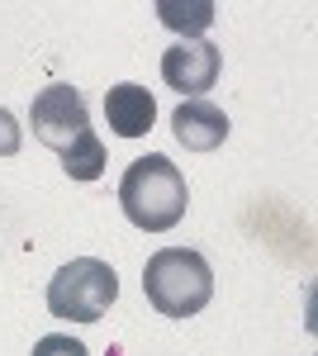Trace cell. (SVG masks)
<instances>
[{
	"label": "cell",
	"mask_w": 318,
	"mask_h": 356,
	"mask_svg": "<svg viewBox=\"0 0 318 356\" xmlns=\"http://www.w3.org/2000/svg\"><path fill=\"white\" fill-rule=\"evenodd\" d=\"M119 204L129 214L133 228L143 233H166L186 219V204H190V191H186V176L181 166L161 152H148L124 171L119 181Z\"/></svg>",
	"instance_id": "6da1fadb"
},
{
	"label": "cell",
	"mask_w": 318,
	"mask_h": 356,
	"mask_svg": "<svg viewBox=\"0 0 318 356\" xmlns=\"http://www.w3.org/2000/svg\"><path fill=\"white\" fill-rule=\"evenodd\" d=\"M119 300V275L100 257H77L48 280V314L67 323H100Z\"/></svg>",
	"instance_id": "3957f363"
},
{
	"label": "cell",
	"mask_w": 318,
	"mask_h": 356,
	"mask_svg": "<svg viewBox=\"0 0 318 356\" xmlns=\"http://www.w3.org/2000/svg\"><path fill=\"white\" fill-rule=\"evenodd\" d=\"M157 15L166 19L171 29H186V33H195V29H205L214 19V5H157Z\"/></svg>",
	"instance_id": "9c48e42d"
},
{
	"label": "cell",
	"mask_w": 318,
	"mask_h": 356,
	"mask_svg": "<svg viewBox=\"0 0 318 356\" xmlns=\"http://www.w3.org/2000/svg\"><path fill=\"white\" fill-rule=\"evenodd\" d=\"M171 129L181 138V147H190V152H214L228 138V114L218 110V105H209V100H181L176 114H171Z\"/></svg>",
	"instance_id": "52a82bcc"
},
{
	"label": "cell",
	"mask_w": 318,
	"mask_h": 356,
	"mask_svg": "<svg viewBox=\"0 0 318 356\" xmlns=\"http://www.w3.org/2000/svg\"><path fill=\"white\" fill-rule=\"evenodd\" d=\"M62 171H67L72 181H100V176H105V143L86 129V134L62 152Z\"/></svg>",
	"instance_id": "ba28073f"
},
{
	"label": "cell",
	"mask_w": 318,
	"mask_h": 356,
	"mask_svg": "<svg viewBox=\"0 0 318 356\" xmlns=\"http://www.w3.org/2000/svg\"><path fill=\"white\" fill-rule=\"evenodd\" d=\"M33 356H90L81 347L77 337H67V332H53V337H38L33 342Z\"/></svg>",
	"instance_id": "30bf717a"
},
{
	"label": "cell",
	"mask_w": 318,
	"mask_h": 356,
	"mask_svg": "<svg viewBox=\"0 0 318 356\" xmlns=\"http://www.w3.org/2000/svg\"><path fill=\"white\" fill-rule=\"evenodd\" d=\"M19 143H24V134H19L15 114L0 110V157H15V152H19Z\"/></svg>",
	"instance_id": "8fae6325"
},
{
	"label": "cell",
	"mask_w": 318,
	"mask_h": 356,
	"mask_svg": "<svg viewBox=\"0 0 318 356\" xmlns=\"http://www.w3.org/2000/svg\"><path fill=\"white\" fill-rule=\"evenodd\" d=\"M143 295L161 318H195L214 300V271L190 247H161L143 266Z\"/></svg>",
	"instance_id": "7a4b0ae2"
},
{
	"label": "cell",
	"mask_w": 318,
	"mask_h": 356,
	"mask_svg": "<svg viewBox=\"0 0 318 356\" xmlns=\"http://www.w3.org/2000/svg\"><path fill=\"white\" fill-rule=\"evenodd\" d=\"M105 119L119 138H143L157 124V100L148 95V86L138 81H119L105 90Z\"/></svg>",
	"instance_id": "8992f818"
},
{
	"label": "cell",
	"mask_w": 318,
	"mask_h": 356,
	"mask_svg": "<svg viewBox=\"0 0 318 356\" xmlns=\"http://www.w3.org/2000/svg\"><path fill=\"white\" fill-rule=\"evenodd\" d=\"M161 81L181 90L186 100H200L218 81V48L214 43H171L161 53Z\"/></svg>",
	"instance_id": "5b68a950"
},
{
	"label": "cell",
	"mask_w": 318,
	"mask_h": 356,
	"mask_svg": "<svg viewBox=\"0 0 318 356\" xmlns=\"http://www.w3.org/2000/svg\"><path fill=\"white\" fill-rule=\"evenodd\" d=\"M29 129L38 143H48L53 152H67L86 129H90V114H86V100H81L77 86H48L33 110H29Z\"/></svg>",
	"instance_id": "277c9868"
}]
</instances>
